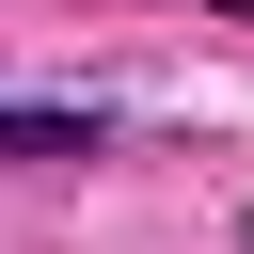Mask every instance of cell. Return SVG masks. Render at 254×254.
Returning a JSON list of instances; mask_svg holds the SVG:
<instances>
[{
	"label": "cell",
	"mask_w": 254,
	"mask_h": 254,
	"mask_svg": "<svg viewBox=\"0 0 254 254\" xmlns=\"http://www.w3.org/2000/svg\"><path fill=\"white\" fill-rule=\"evenodd\" d=\"M222 16H254V0H222Z\"/></svg>",
	"instance_id": "obj_2"
},
{
	"label": "cell",
	"mask_w": 254,
	"mask_h": 254,
	"mask_svg": "<svg viewBox=\"0 0 254 254\" xmlns=\"http://www.w3.org/2000/svg\"><path fill=\"white\" fill-rule=\"evenodd\" d=\"M0 143H16V159H79V143H111V111H16V95H0Z\"/></svg>",
	"instance_id": "obj_1"
}]
</instances>
